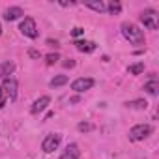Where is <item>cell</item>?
Wrapping results in <instances>:
<instances>
[{
    "label": "cell",
    "instance_id": "cell-20",
    "mask_svg": "<svg viewBox=\"0 0 159 159\" xmlns=\"http://www.w3.org/2000/svg\"><path fill=\"white\" fill-rule=\"evenodd\" d=\"M58 60H60V54H58V52H49V54L45 56V64H47V66H52V64H56Z\"/></svg>",
    "mask_w": 159,
    "mask_h": 159
},
{
    "label": "cell",
    "instance_id": "cell-17",
    "mask_svg": "<svg viewBox=\"0 0 159 159\" xmlns=\"http://www.w3.org/2000/svg\"><path fill=\"white\" fill-rule=\"evenodd\" d=\"M125 105H127V107H131V109H139V111H144V109H148V101H146V99H135V101H127Z\"/></svg>",
    "mask_w": 159,
    "mask_h": 159
},
{
    "label": "cell",
    "instance_id": "cell-21",
    "mask_svg": "<svg viewBox=\"0 0 159 159\" xmlns=\"http://www.w3.org/2000/svg\"><path fill=\"white\" fill-rule=\"evenodd\" d=\"M84 34V28H81V26H75L73 30H71V36L73 38H79V36H83Z\"/></svg>",
    "mask_w": 159,
    "mask_h": 159
},
{
    "label": "cell",
    "instance_id": "cell-15",
    "mask_svg": "<svg viewBox=\"0 0 159 159\" xmlns=\"http://www.w3.org/2000/svg\"><path fill=\"white\" fill-rule=\"evenodd\" d=\"M69 81V79H67V75H56L54 79H51V88H58V86H64L66 83Z\"/></svg>",
    "mask_w": 159,
    "mask_h": 159
},
{
    "label": "cell",
    "instance_id": "cell-6",
    "mask_svg": "<svg viewBox=\"0 0 159 159\" xmlns=\"http://www.w3.org/2000/svg\"><path fill=\"white\" fill-rule=\"evenodd\" d=\"M2 92H4V96L6 98H10L11 101H15L17 99V81L13 77H8V79H4L2 81Z\"/></svg>",
    "mask_w": 159,
    "mask_h": 159
},
{
    "label": "cell",
    "instance_id": "cell-2",
    "mask_svg": "<svg viewBox=\"0 0 159 159\" xmlns=\"http://www.w3.org/2000/svg\"><path fill=\"white\" fill-rule=\"evenodd\" d=\"M152 131H153V127L150 124H139V125L129 129V140H133V142L144 140V139H148L152 135Z\"/></svg>",
    "mask_w": 159,
    "mask_h": 159
},
{
    "label": "cell",
    "instance_id": "cell-9",
    "mask_svg": "<svg viewBox=\"0 0 159 159\" xmlns=\"http://www.w3.org/2000/svg\"><path fill=\"white\" fill-rule=\"evenodd\" d=\"M49 103H51V98L49 96H41V98H38L34 103H32V114H39L41 111H45L47 107H49Z\"/></svg>",
    "mask_w": 159,
    "mask_h": 159
},
{
    "label": "cell",
    "instance_id": "cell-13",
    "mask_svg": "<svg viewBox=\"0 0 159 159\" xmlns=\"http://www.w3.org/2000/svg\"><path fill=\"white\" fill-rule=\"evenodd\" d=\"M15 69V64L13 62H2L0 64V79H8Z\"/></svg>",
    "mask_w": 159,
    "mask_h": 159
},
{
    "label": "cell",
    "instance_id": "cell-16",
    "mask_svg": "<svg viewBox=\"0 0 159 159\" xmlns=\"http://www.w3.org/2000/svg\"><path fill=\"white\" fill-rule=\"evenodd\" d=\"M105 8H107V11H109L111 15H118V13L122 11V4L118 2V0H111V2H109Z\"/></svg>",
    "mask_w": 159,
    "mask_h": 159
},
{
    "label": "cell",
    "instance_id": "cell-11",
    "mask_svg": "<svg viewBox=\"0 0 159 159\" xmlns=\"http://www.w3.org/2000/svg\"><path fill=\"white\" fill-rule=\"evenodd\" d=\"M144 92L150 94V96H157V94H159V81H157L155 77H152L150 81L144 84Z\"/></svg>",
    "mask_w": 159,
    "mask_h": 159
},
{
    "label": "cell",
    "instance_id": "cell-5",
    "mask_svg": "<svg viewBox=\"0 0 159 159\" xmlns=\"http://www.w3.org/2000/svg\"><path fill=\"white\" fill-rule=\"evenodd\" d=\"M60 140H62V135H58V133H51V135H47V137L43 139V142H41V150H43L45 153H51V152H54V150L60 146Z\"/></svg>",
    "mask_w": 159,
    "mask_h": 159
},
{
    "label": "cell",
    "instance_id": "cell-7",
    "mask_svg": "<svg viewBox=\"0 0 159 159\" xmlns=\"http://www.w3.org/2000/svg\"><path fill=\"white\" fill-rule=\"evenodd\" d=\"M92 86H94V79H90V77H81V79H77V81L71 83V90H75L79 94L90 90Z\"/></svg>",
    "mask_w": 159,
    "mask_h": 159
},
{
    "label": "cell",
    "instance_id": "cell-23",
    "mask_svg": "<svg viewBox=\"0 0 159 159\" xmlns=\"http://www.w3.org/2000/svg\"><path fill=\"white\" fill-rule=\"evenodd\" d=\"M28 56H30V58H39L41 54H39V51H34V49H30V51H28Z\"/></svg>",
    "mask_w": 159,
    "mask_h": 159
},
{
    "label": "cell",
    "instance_id": "cell-25",
    "mask_svg": "<svg viewBox=\"0 0 159 159\" xmlns=\"http://www.w3.org/2000/svg\"><path fill=\"white\" fill-rule=\"evenodd\" d=\"M75 2H60V6H73Z\"/></svg>",
    "mask_w": 159,
    "mask_h": 159
},
{
    "label": "cell",
    "instance_id": "cell-1",
    "mask_svg": "<svg viewBox=\"0 0 159 159\" xmlns=\"http://www.w3.org/2000/svg\"><path fill=\"white\" fill-rule=\"evenodd\" d=\"M122 34L124 38L133 45H144V32L135 23H122Z\"/></svg>",
    "mask_w": 159,
    "mask_h": 159
},
{
    "label": "cell",
    "instance_id": "cell-4",
    "mask_svg": "<svg viewBox=\"0 0 159 159\" xmlns=\"http://www.w3.org/2000/svg\"><path fill=\"white\" fill-rule=\"evenodd\" d=\"M19 30H21L23 36H26L30 39H36L38 38V26H36V21L32 17H25L21 21V25H19Z\"/></svg>",
    "mask_w": 159,
    "mask_h": 159
},
{
    "label": "cell",
    "instance_id": "cell-12",
    "mask_svg": "<svg viewBox=\"0 0 159 159\" xmlns=\"http://www.w3.org/2000/svg\"><path fill=\"white\" fill-rule=\"evenodd\" d=\"M21 15H25V11H23L21 8H17V6L8 8V10L4 11V19H6V21H15V19H19Z\"/></svg>",
    "mask_w": 159,
    "mask_h": 159
},
{
    "label": "cell",
    "instance_id": "cell-19",
    "mask_svg": "<svg viewBox=\"0 0 159 159\" xmlns=\"http://www.w3.org/2000/svg\"><path fill=\"white\" fill-rule=\"evenodd\" d=\"M77 129L81 131V133H90V131H94V124H90V122H81L77 125Z\"/></svg>",
    "mask_w": 159,
    "mask_h": 159
},
{
    "label": "cell",
    "instance_id": "cell-8",
    "mask_svg": "<svg viewBox=\"0 0 159 159\" xmlns=\"http://www.w3.org/2000/svg\"><path fill=\"white\" fill-rule=\"evenodd\" d=\"M81 157V150H79V146L77 144H67L66 146V150L62 152V155L58 157V159H79Z\"/></svg>",
    "mask_w": 159,
    "mask_h": 159
},
{
    "label": "cell",
    "instance_id": "cell-26",
    "mask_svg": "<svg viewBox=\"0 0 159 159\" xmlns=\"http://www.w3.org/2000/svg\"><path fill=\"white\" fill-rule=\"evenodd\" d=\"M0 34H2V26H0Z\"/></svg>",
    "mask_w": 159,
    "mask_h": 159
},
{
    "label": "cell",
    "instance_id": "cell-18",
    "mask_svg": "<svg viewBox=\"0 0 159 159\" xmlns=\"http://www.w3.org/2000/svg\"><path fill=\"white\" fill-rule=\"evenodd\" d=\"M127 71H129L131 75H140V73L144 71V64H142V62H137V64H131V66L127 67Z\"/></svg>",
    "mask_w": 159,
    "mask_h": 159
},
{
    "label": "cell",
    "instance_id": "cell-22",
    "mask_svg": "<svg viewBox=\"0 0 159 159\" xmlns=\"http://www.w3.org/2000/svg\"><path fill=\"white\" fill-rule=\"evenodd\" d=\"M6 96H4V92H2V88H0V109H4L6 107Z\"/></svg>",
    "mask_w": 159,
    "mask_h": 159
},
{
    "label": "cell",
    "instance_id": "cell-14",
    "mask_svg": "<svg viewBox=\"0 0 159 159\" xmlns=\"http://www.w3.org/2000/svg\"><path fill=\"white\" fill-rule=\"evenodd\" d=\"M84 6H86V8H90V10H94V11H98V13L107 11V8H105V4L101 2V0H86Z\"/></svg>",
    "mask_w": 159,
    "mask_h": 159
},
{
    "label": "cell",
    "instance_id": "cell-3",
    "mask_svg": "<svg viewBox=\"0 0 159 159\" xmlns=\"http://www.w3.org/2000/svg\"><path fill=\"white\" fill-rule=\"evenodd\" d=\"M140 23L146 28H150V30H157V26H159V13L155 10H144L140 13Z\"/></svg>",
    "mask_w": 159,
    "mask_h": 159
},
{
    "label": "cell",
    "instance_id": "cell-24",
    "mask_svg": "<svg viewBox=\"0 0 159 159\" xmlns=\"http://www.w3.org/2000/svg\"><path fill=\"white\" fill-rule=\"evenodd\" d=\"M64 67H75V60H71V58L66 60V62H64Z\"/></svg>",
    "mask_w": 159,
    "mask_h": 159
},
{
    "label": "cell",
    "instance_id": "cell-10",
    "mask_svg": "<svg viewBox=\"0 0 159 159\" xmlns=\"http://www.w3.org/2000/svg\"><path fill=\"white\" fill-rule=\"evenodd\" d=\"M75 47H77V51H81V52H92V51H96V43L94 41H84V39H77L75 41Z\"/></svg>",
    "mask_w": 159,
    "mask_h": 159
}]
</instances>
